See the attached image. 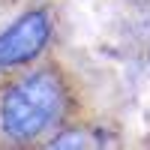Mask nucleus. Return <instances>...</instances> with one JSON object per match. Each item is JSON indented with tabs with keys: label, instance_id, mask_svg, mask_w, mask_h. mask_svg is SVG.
<instances>
[{
	"label": "nucleus",
	"instance_id": "1",
	"mask_svg": "<svg viewBox=\"0 0 150 150\" xmlns=\"http://www.w3.org/2000/svg\"><path fill=\"white\" fill-rule=\"evenodd\" d=\"M63 114V87L51 72L18 78L0 96V129L15 141H30L51 129Z\"/></svg>",
	"mask_w": 150,
	"mask_h": 150
},
{
	"label": "nucleus",
	"instance_id": "2",
	"mask_svg": "<svg viewBox=\"0 0 150 150\" xmlns=\"http://www.w3.org/2000/svg\"><path fill=\"white\" fill-rule=\"evenodd\" d=\"M48 36H51V18L42 9L21 15L15 24H9L0 33V69L21 66L27 60H33L45 48Z\"/></svg>",
	"mask_w": 150,
	"mask_h": 150
},
{
	"label": "nucleus",
	"instance_id": "3",
	"mask_svg": "<svg viewBox=\"0 0 150 150\" xmlns=\"http://www.w3.org/2000/svg\"><path fill=\"white\" fill-rule=\"evenodd\" d=\"M87 144H90V138H87L81 129L63 132V135H57V138L51 141V147H87Z\"/></svg>",
	"mask_w": 150,
	"mask_h": 150
}]
</instances>
